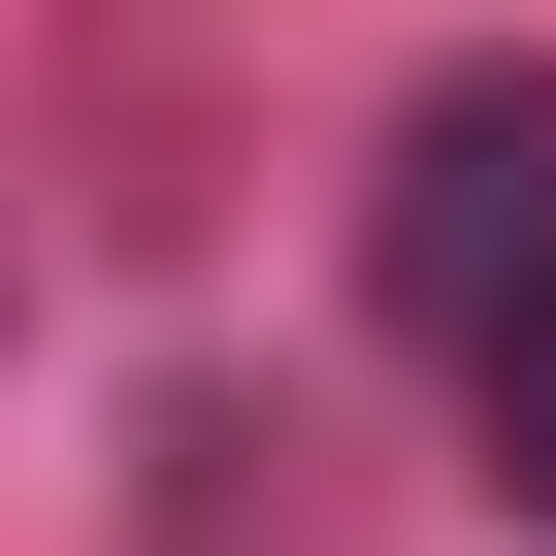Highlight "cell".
<instances>
[{
	"mask_svg": "<svg viewBox=\"0 0 556 556\" xmlns=\"http://www.w3.org/2000/svg\"><path fill=\"white\" fill-rule=\"evenodd\" d=\"M393 295H426L458 361H491V328L556 295V99H523V66H458V99L393 131Z\"/></svg>",
	"mask_w": 556,
	"mask_h": 556,
	"instance_id": "6da1fadb",
	"label": "cell"
},
{
	"mask_svg": "<svg viewBox=\"0 0 556 556\" xmlns=\"http://www.w3.org/2000/svg\"><path fill=\"white\" fill-rule=\"evenodd\" d=\"M491 491H556V295L491 328Z\"/></svg>",
	"mask_w": 556,
	"mask_h": 556,
	"instance_id": "7a4b0ae2",
	"label": "cell"
}]
</instances>
